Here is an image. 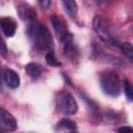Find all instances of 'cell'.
<instances>
[{
    "label": "cell",
    "mask_w": 133,
    "mask_h": 133,
    "mask_svg": "<svg viewBox=\"0 0 133 133\" xmlns=\"http://www.w3.org/2000/svg\"><path fill=\"white\" fill-rule=\"evenodd\" d=\"M28 34L38 51L45 52L53 49V38L46 25L36 23L28 25Z\"/></svg>",
    "instance_id": "obj_1"
},
{
    "label": "cell",
    "mask_w": 133,
    "mask_h": 133,
    "mask_svg": "<svg viewBox=\"0 0 133 133\" xmlns=\"http://www.w3.org/2000/svg\"><path fill=\"white\" fill-rule=\"evenodd\" d=\"M100 85L104 94L109 97H117L121 92V81L118 75L113 71H105L101 74Z\"/></svg>",
    "instance_id": "obj_2"
},
{
    "label": "cell",
    "mask_w": 133,
    "mask_h": 133,
    "mask_svg": "<svg viewBox=\"0 0 133 133\" xmlns=\"http://www.w3.org/2000/svg\"><path fill=\"white\" fill-rule=\"evenodd\" d=\"M94 28L96 30V32L98 33V35L100 36V38L111 49H119L121 43L117 42L111 34L109 31V24L107 22L106 19H104L103 17L97 16L94 19Z\"/></svg>",
    "instance_id": "obj_3"
},
{
    "label": "cell",
    "mask_w": 133,
    "mask_h": 133,
    "mask_svg": "<svg viewBox=\"0 0 133 133\" xmlns=\"http://www.w3.org/2000/svg\"><path fill=\"white\" fill-rule=\"evenodd\" d=\"M56 108L59 112L65 115H73L78 111V104L75 98L65 90L58 91L55 97Z\"/></svg>",
    "instance_id": "obj_4"
},
{
    "label": "cell",
    "mask_w": 133,
    "mask_h": 133,
    "mask_svg": "<svg viewBox=\"0 0 133 133\" xmlns=\"http://www.w3.org/2000/svg\"><path fill=\"white\" fill-rule=\"evenodd\" d=\"M51 22H52L53 28L55 30V33H56L58 39L61 43H63L66 38H69V37L72 36V34L69 31L68 26H66V24H65V22H64L63 19H61L58 16H52Z\"/></svg>",
    "instance_id": "obj_5"
},
{
    "label": "cell",
    "mask_w": 133,
    "mask_h": 133,
    "mask_svg": "<svg viewBox=\"0 0 133 133\" xmlns=\"http://www.w3.org/2000/svg\"><path fill=\"white\" fill-rule=\"evenodd\" d=\"M18 127L17 119L3 107H0V131H15Z\"/></svg>",
    "instance_id": "obj_6"
},
{
    "label": "cell",
    "mask_w": 133,
    "mask_h": 133,
    "mask_svg": "<svg viewBox=\"0 0 133 133\" xmlns=\"http://www.w3.org/2000/svg\"><path fill=\"white\" fill-rule=\"evenodd\" d=\"M17 10H18V15H19L20 19L22 21L26 22L28 25L36 23L37 15H36L35 10L28 3H25V2L20 3L17 7Z\"/></svg>",
    "instance_id": "obj_7"
},
{
    "label": "cell",
    "mask_w": 133,
    "mask_h": 133,
    "mask_svg": "<svg viewBox=\"0 0 133 133\" xmlns=\"http://www.w3.org/2000/svg\"><path fill=\"white\" fill-rule=\"evenodd\" d=\"M63 54L72 62L76 63L78 61V59H79V50L73 43V36L66 38L63 42Z\"/></svg>",
    "instance_id": "obj_8"
},
{
    "label": "cell",
    "mask_w": 133,
    "mask_h": 133,
    "mask_svg": "<svg viewBox=\"0 0 133 133\" xmlns=\"http://www.w3.org/2000/svg\"><path fill=\"white\" fill-rule=\"evenodd\" d=\"M0 28L5 36L11 37L16 33L17 23L14 19L9 17H3V18H0Z\"/></svg>",
    "instance_id": "obj_9"
},
{
    "label": "cell",
    "mask_w": 133,
    "mask_h": 133,
    "mask_svg": "<svg viewBox=\"0 0 133 133\" xmlns=\"http://www.w3.org/2000/svg\"><path fill=\"white\" fill-rule=\"evenodd\" d=\"M3 80L4 83L11 89H16L20 85V76L17 72H15L11 69H5L3 72Z\"/></svg>",
    "instance_id": "obj_10"
},
{
    "label": "cell",
    "mask_w": 133,
    "mask_h": 133,
    "mask_svg": "<svg viewBox=\"0 0 133 133\" xmlns=\"http://www.w3.org/2000/svg\"><path fill=\"white\" fill-rule=\"evenodd\" d=\"M25 70L27 75L31 78V79H37L42 76L44 69L42 68V65L35 63V62H29L25 65Z\"/></svg>",
    "instance_id": "obj_11"
},
{
    "label": "cell",
    "mask_w": 133,
    "mask_h": 133,
    "mask_svg": "<svg viewBox=\"0 0 133 133\" xmlns=\"http://www.w3.org/2000/svg\"><path fill=\"white\" fill-rule=\"evenodd\" d=\"M61 4L63 6L64 11L72 18H76L78 14V5L76 0H61Z\"/></svg>",
    "instance_id": "obj_12"
},
{
    "label": "cell",
    "mask_w": 133,
    "mask_h": 133,
    "mask_svg": "<svg viewBox=\"0 0 133 133\" xmlns=\"http://www.w3.org/2000/svg\"><path fill=\"white\" fill-rule=\"evenodd\" d=\"M76 129V123L69 118H62L56 125V130L58 131H75Z\"/></svg>",
    "instance_id": "obj_13"
},
{
    "label": "cell",
    "mask_w": 133,
    "mask_h": 133,
    "mask_svg": "<svg viewBox=\"0 0 133 133\" xmlns=\"http://www.w3.org/2000/svg\"><path fill=\"white\" fill-rule=\"evenodd\" d=\"M46 62H47V64H49L51 66H55V68L61 65L60 61L56 58V56H55V54L52 50L47 51V53H46Z\"/></svg>",
    "instance_id": "obj_14"
},
{
    "label": "cell",
    "mask_w": 133,
    "mask_h": 133,
    "mask_svg": "<svg viewBox=\"0 0 133 133\" xmlns=\"http://www.w3.org/2000/svg\"><path fill=\"white\" fill-rule=\"evenodd\" d=\"M119 50H122V52L127 56V58L132 61L133 60V47L130 43H123L119 46Z\"/></svg>",
    "instance_id": "obj_15"
},
{
    "label": "cell",
    "mask_w": 133,
    "mask_h": 133,
    "mask_svg": "<svg viewBox=\"0 0 133 133\" xmlns=\"http://www.w3.org/2000/svg\"><path fill=\"white\" fill-rule=\"evenodd\" d=\"M123 88H124L125 95L128 98V100L129 101H132V99H133V87H132V84H131V82H130L129 79H125L124 80V82H123Z\"/></svg>",
    "instance_id": "obj_16"
},
{
    "label": "cell",
    "mask_w": 133,
    "mask_h": 133,
    "mask_svg": "<svg viewBox=\"0 0 133 133\" xmlns=\"http://www.w3.org/2000/svg\"><path fill=\"white\" fill-rule=\"evenodd\" d=\"M6 53H7V47H6V44H5L4 39H3V37L0 34V54L5 56Z\"/></svg>",
    "instance_id": "obj_17"
},
{
    "label": "cell",
    "mask_w": 133,
    "mask_h": 133,
    "mask_svg": "<svg viewBox=\"0 0 133 133\" xmlns=\"http://www.w3.org/2000/svg\"><path fill=\"white\" fill-rule=\"evenodd\" d=\"M36 1H37V4L39 5V7L42 9H47L50 7L52 0H36Z\"/></svg>",
    "instance_id": "obj_18"
},
{
    "label": "cell",
    "mask_w": 133,
    "mask_h": 133,
    "mask_svg": "<svg viewBox=\"0 0 133 133\" xmlns=\"http://www.w3.org/2000/svg\"><path fill=\"white\" fill-rule=\"evenodd\" d=\"M117 131H132V128L129 127V126H125V127H122V128H118Z\"/></svg>",
    "instance_id": "obj_19"
},
{
    "label": "cell",
    "mask_w": 133,
    "mask_h": 133,
    "mask_svg": "<svg viewBox=\"0 0 133 133\" xmlns=\"http://www.w3.org/2000/svg\"><path fill=\"white\" fill-rule=\"evenodd\" d=\"M0 91H2V77H1V64H0Z\"/></svg>",
    "instance_id": "obj_20"
},
{
    "label": "cell",
    "mask_w": 133,
    "mask_h": 133,
    "mask_svg": "<svg viewBox=\"0 0 133 133\" xmlns=\"http://www.w3.org/2000/svg\"><path fill=\"white\" fill-rule=\"evenodd\" d=\"M98 1H100V2H109L111 0H98Z\"/></svg>",
    "instance_id": "obj_21"
}]
</instances>
